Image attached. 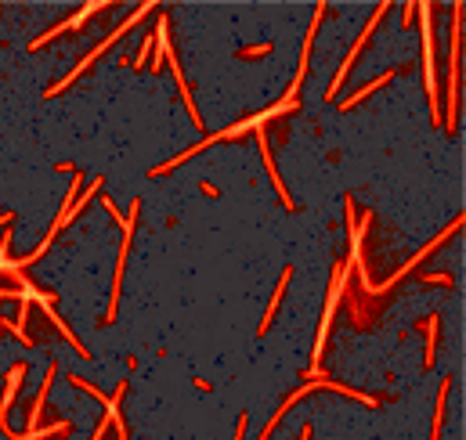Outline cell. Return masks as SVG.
<instances>
[{
	"mask_svg": "<svg viewBox=\"0 0 466 440\" xmlns=\"http://www.w3.org/2000/svg\"><path fill=\"white\" fill-rule=\"evenodd\" d=\"M289 267L282 271V281H278V289H275V296H271V303H268V314H264V322H261V336L271 329V322H275V310H278V303H282V296H286V289H289Z\"/></svg>",
	"mask_w": 466,
	"mask_h": 440,
	"instance_id": "1",
	"label": "cell"
},
{
	"mask_svg": "<svg viewBox=\"0 0 466 440\" xmlns=\"http://www.w3.org/2000/svg\"><path fill=\"white\" fill-rule=\"evenodd\" d=\"M300 440H311V426H304V429H300Z\"/></svg>",
	"mask_w": 466,
	"mask_h": 440,
	"instance_id": "3",
	"label": "cell"
},
{
	"mask_svg": "<svg viewBox=\"0 0 466 440\" xmlns=\"http://www.w3.org/2000/svg\"><path fill=\"white\" fill-rule=\"evenodd\" d=\"M394 76H398V73H394V69H390V73H383V76H380V80H376V83H369V87H362V90H358V94H354V98H347V102H344V109H354V105H358V102H362V98H365V94H372V90H376V87H383V83H390V80H394Z\"/></svg>",
	"mask_w": 466,
	"mask_h": 440,
	"instance_id": "2",
	"label": "cell"
}]
</instances>
